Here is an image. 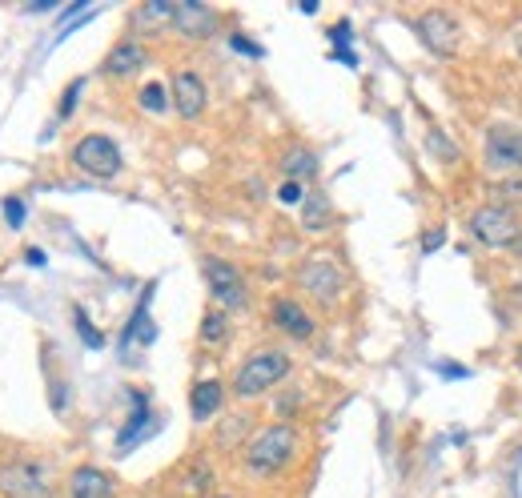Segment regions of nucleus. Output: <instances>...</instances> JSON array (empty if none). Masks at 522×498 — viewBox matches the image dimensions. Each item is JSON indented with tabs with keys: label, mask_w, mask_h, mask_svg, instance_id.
<instances>
[{
	"label": "nucleus",
	"mask_w": 522,
	"mask_h": 498,
	"mask_svg": "<svg viewBox=\"0 0 522 498\" xmlns=\"http://www.w3.org/2000/svg\"><path fill=\"white\" fill-rule=\"evenodd\" d=\"M514 362H518V370H522V342H518V350H514Z\"/></svg>",
	"instance_id": "obj_33"
},
{
	"label": "nucleus",
	"mask_w": 522,
	"mask_h": 498,
	"mask_svg": "<svg viewBox=\"0 0 522 498\" xmlns=\"http://www.w3.org/2000/svg\"><path fill=\"white\" fill-rule=\"evenodd\" d=\"M169 105L177 109L181 121H197L209 109V89L193 69H177L169 81Z\"/></svg>",
	"instance_id": "obj_11"
},
{
	"label": "nucleus",
	"mask_w": 522,
	"mask_h": 498,
	"mask_svg": "<svg viewBox=\"0 0 522 498\" xmlns=\"http://www.w3.org/2000/svg\"><path fill=\"white\" fill-rule=\"evenodd\" d=\"M330 41H334V45H350V41H354V33H350V21H338V25L330 29Z\"/></svg>",
	"instance_id": "obj_29"
},
{
	"label": "nucleus",
	"mask_w": 522,
	"mask_h": 498,
	"mask_svg": "<svg viewBox=\"0 0 522 498\" xmlns=\"http://www.w3.org/2000/svg\"><path fill=\"white\" fill-rule=\"evenodd\" d=\"M145 65H149V49H145L137 37H125V41H117V45L109 49L101 73L113 77V81H125V77H137Z\"/></svg>",
	"instance_id": "obj_13"
},
{
	"label": "nucleus",
	"mask_w": 522,
	"mask_h": 498,
	"mask_svg": "<svg viewBox=\"0 0 522 498\" xmlns=\"http://www.w3.org/2000/svg\"><path fill=\"white\" fill-rule=\"evenodd\" d=\"M290 370H294V358L282 350V346H261V350H253L241 366H237V374H233V394L237 398H261V394H270L274 386H282L286 378H290Z\"/></svg>",
	"instance_id": "obj_2"
},
{
	"label": "nucleus",
	"mask_w": 522,
	"mask_h": 498,
	"mask_svg": "<svg viewBox=\"0 0 522 498\" xmlns=\"http://www.w3.org/2000/svg\"><path fill=\"white\" fill-rule=\"evenodd\" d=\"M73 165H77L81 173L97 177V181H113V177L125 169L117 141L105 137V133H89V137H81V141L73 145Z\"/></svg>",
	"instance_id": "obj_7"
},
{
	"label": "nucleus",
	"mask_w": 522,
	"mask_h": 498,
	"mask_svg": "<svg viewBox=\"0 0 522 498\" xmlns=\"http://www.w3.org/2000/svg\"><path fill=\"white\" fill-rule=\"evenodd\" d=\"M69 498H113L117 494V478L101 466H77L65 482Z\"/></svg>",
	"instance_id": "obj_14"
},
{
	"label": "nucleus",
	"mask_w": 522,
	"mask_h": 498,
	"mask_svg": "<svg viewBox=\"0 0 522 498\" xmlns=\"http://www.w3.org/2000/svg\"><path fill=\"white\" fill-rule=\"evenodd\" d=\"M442 245H446V229L442 225L422 233V254H434V249H442Z\"/></svg>",
	"instance_id": "obj_27"
},
{
	"label": "nucleus",
	"mask_w": 522,
	"mask_h": 498,
	"mask_svg": "<svg viewBox=\"0 0 522 498\" xmlns=\"http://www.w3.org/2000/svg\"><path fill=\"white\" fill-rule=\"evenodd\" d=\"M73 326H77V334L85 338V346H93V350H101V346H105L101 330H93V322L85 318V310H73Z\"/></svg>",
	"instance_id": "obj_22"
},
{
	"label": "nucleus",
	"mask_w": 522,
	"mask_h": 498,
	"mask_svg": "<svg viewBox=\"0 0 522 498\" xmlns=\"http://www.w3.org/2000/svg\"><path fill=\"white\" fill-rule=\"evenodd\" d=\"M278 201H282V205H302V201H306V185H302V181H282Z\"/></svg>",
	"instance_id": "obj_25"
},
{
	"label": "nucleus",
	"mask_w": 522,
	"mask_h": 498,
	"mask_svg": "<svg viewBox=\"0 0 522 498\" xmlns=\"http://www.w3.org/2000/svg\"><path fill=\"white\" fill-rule=\"evenodd\" d=\"M282 173H286V181H314L318 177V153L314 149H302V145H294V149H286L282 153Z\"/></svg>",
	"instance_id": "obj_18"
},
{
	"label": "nucleus",
	"mask_w": 522,
	"mask_h": 498,
	"mask_svg": "<svg viewBox=\"0 0 522 498\" xmlns=\"http://www.w3.org/2000/svg\"><path fill=\"white\" fill-rule=\"evenodd\" d=\"M334 225V205H330V197L326 193H306V201H302V229L306 233H326Z\"/></svg>",
	"instance_id": "obj_17"
},
{
	"label": "nucleus",
	"mask_w": 522,
	"mask_h": 498,
	"mask_svg": "<svg viewBox=\"0 0 522 498\" xmlns=\"http://www.w3.org/2000/svg\"><path fill=\"white\" fill-rule=\"evenodd\" d=\"M482 161L490 173L502 177H518L522 173V129L518 125H490L486 141H482Z\"/></svg>",
	"instance_id": "obj_8"
},
{
	"label": "nucleus",
	"mask_w": 522,
	"mask_h": 498,
	"mask_svg": "<svg viewBox=\"0 0 522 498\" xmlns=\"http://www.w3.org/2000/svg\"><path fill=\"white\" fill-rule=\"evenodd\" d=\"M53 406L65 410V382H53Z\"/></svg>",
	"instance_id": "obj_30"
},
{
	"label": "nucleus",
	"mask_w": 522,
	"mask_h": 498,
	"mask_svg": "<svg viewBox=\"0 0 522 498\" xmlns=\"http://www.w3.org/2000/svg\"><path fill=\"white\" fill-rule=\"evenodd\" d=\"M197 338H201V346H205V350H221V346L229 342V318H225V310H217V306H213V310H205Z\"/></svg>",
	"instance_id": "obj_19"
},
{
	"label": "nucleus",
	"mask_w": 522,
	"mask_h": 498,
	"mask_svg": "<svg viewBox=\"0 0 522 498\" xmlns=\"http://www.w3.org/2000/svg\"><path fill=\"white\" fill-rule=\"evenodd\" d=\"M302 450V434L294 422H274V426H261L245 446H241V462L249 474L257 478H270L282 474Z\"/></svg>",
	"instance_id": "obj_1"
},
{
	"label": "nucleus",
	"mask_w": 522,
	"mask_h": 498,
	"mask_svg": "<svg viewBox=\"0 0 522 498\" xmlns=\"http://www.w3.org/2000/svg\"><path fill=\"white\" fill-rule=\"evenodd\" d=\"M0 494L5 498H57V486L49 478V466L13 458V462H0Z\"/></svg>",
	"instance_id": "obj_5"
},
{
	"label": "nucleus",
	"mask_w": 522,
	"mask_h": 498,
	"mask_svg": "<svg viewBox=\"0 0 522 498\" xmlns=\"http://www.w3.org/2000/svg\"><path fill=\"white\" fill-rule=\"evenodd\" d=\"M229 49H233V53H241V57H261V45L245 41L241 33H233V37H229Z\"/></svg>",
	"instance_id": "obj_28"
},
{
	"label": "nucleus",
	"mask_w": 522,
	"mask_h": 498,
	"mask_svg": "<svg viewBox=\"0 0 522 498\" xmlns=\"http://www.w3.org/2000/svg\"><path fill=\"white\" fill-rule=\"evenodd\" d=\"M137 105H141L145 113H165V109H169V93H165V85L149 81V85L137 93Z\"/></svg>",
	"instance_id": "obj_21"
},
{
	"label": "nucleus",
	"mask_w": 522,
	"mask_h": 498,
	"mask_svg": "<svg viewBox=\"0 0 522 498\" xmlns=\"http://www.w3.org/2000/svg\"><path fill=\"white\" fill-rule=\"evenodd\" d=\"M201 274H205V286H209V298H213L217 310H225V314H229V310H245L249 286H245V274H241L233 262H225V258H205Z\"/></svg>",
	"instance_id": "obj_6"
},
{
	"label": "nucleus",
	"mask_w": 522,
	"mask_h": 498,
	"mask_svg": "<svg viewBox=\"0 0 522 498\" xmlns=\"http://www.w3.org/2000/svg\"><path fill=\"white\" fill-rule=\"evenodd\" d=\"M490 193H494V205H502L510 213H522V173L518 177H498L490 185Z\"/></svg>",
	"instance_id": "obj_20"
},
{
	"label": "nucleus",
	"mask_w": 522,
	"mask_h": 498,
	"mask_svg": "<svg viewBox=\"0 0 522 498\" xmlns=\"http://www.w3.org/2000/svg\"><path fill=\"white\" fill-rule=\"evenodd\" d=\"M294 282H298V290H302L314 306H322V310H334V306L346 298V286H350V278H346V270L334 262V254H314V258H306V262L298 266Z\"/></svg>",
	"instance_id": "obj_3"
},
{
	"label": "nucleus",
	"mask_w": 522,
	"mask_h": 498,
	"mask_svg": "<svg viewBox=\"0 0 522 498\" xmlns=\"http://www.w3.org/2000/svg\"><path fill=\"white\" fill-rule=\"evenodd\" d=\"M414 37L422 41L426 53L434 57H454L458 45H462V25L454 21V13L446 9H426L414 17Z\"/></svg>",
	"instance_id": "obj_9"
},
{
	"label": "nucleus",
	"mask_w": 522,
	"mask_h": 498,
	"mask_svg": "<svg viewBox=\"0 0 522 498\" xmlns=\"http://www.w3.org/2000/svg\"><path fill=\"white\" fill-rule=\"evenodd\" d=\"M438 370H442L446 378H466V370H462V366H438Z\"/></svg>",
	"instance_id": "obj_32"
},
{
	"label": "nucleus",
	"mask_w": 522,
	"mask_h": 498,
	"mask_svg": "<svg viewBox=\"0 0 522 498\" xmlns=\"http://www.w3.org/2000/svg\"><path fill=\"white\" fill-rule=\"evenodd\" d=\"M466 229H470V237L478 241V245H486V249H514L518 241H522V221H518V213H510V209H502V205H478L474 213H470V221H466Z\"/></svg>",
	"instance_id": "obj_4"
},
{
	"label": "nucleus",
	"mask_w": 522,
	"mask_h": 498,
	"mask_svg": "<svg viewBox=\"0 0 522 498\" xmlns=\"http://www.w3.org/2000/svg\"><path fill=\"white\" fill-rule=\"evenodd\" d=\"M25 258H29V266H45V262H49V258H45V249H29Z\"/></svg>",
	"instance_id": "obj_31"
},
{
	"label": "nucleus",
	"mask_w": 522,
	"mask_h": 498,
	"mask_svg": "<svg viewBox=\"0 0 522 498\" xmlns=\"http://www.w3.org/2000/svg\"><path fill=\"white\" fill-rule=\"evenodd\" d=\"M129 25L133 33L149 37V33H165L173 25V0H145V5H137L129 13Z\"/></svg>",
	"instance_id": "obj_16"
},
{
	"label": "nucleus",
	"mask_w": 522,
	"mask_h": 498,
	"mask_svg": "<svg viewBox=\"0 0 522 498\" xmlns=\"http://www.w3.org/2000/svg\"><path fill=\"white\" fill-rule=\"evenodd\" d=\"M5 221H9L13 229L25 225V201H21V197H5Z\"/></svg>",
	"instance_id": "obj_26"
},
{
	"label": "nucleus",
	"mask_w": 522,
	"mask_h": 498,
	"mask_svg": "<svg viewBox=\"0 0 522 498\" xmlns=\"http://www.w3.org/2000/svg\"><path fill=\"white\" fill-rule=\"evenodd\" d=\"M221 406H225V382H221V378H201V382L193 386V394H189V414H193V422L217 418Z\"/></svg>",
	"instance_id": "obj_15"
},
{
	"label": "nucleus",
	"mask_w": 522,
	"mask_h": 498,
	"mask_svg": "<svg viewBox=\"0 0 522 498\" xmlns=\"http://www.w3.org/2000/svg\"><path fill=\"white\" fill-rule=\"evenodd\" d=\"M181 41H209L221 29V13L201 5V0H177L173 5V25H169Z\"/></svg>",
	"instance_id": "obj_10"
},
{
	"label": "nucleus",
	"mask_w": 522,
	"mask_h": 498,
	"mask_svg": "<svg viewBox=\"0 0 522 498\" xmlns=\"http://www.w3.org/2000/svg\"><path fill=\"white\" fill-rule=\"evenodd\" d=\"M270 326L282 330V334L294 338V342H310L314 330H318L314 314H310L298 298H274V302H270Z\"/></svg>",
	"instance_id": "obj_12"
},
{
	"label": "nucleus",
	"mask_w": 522,
	"mask_h": 498,
	"mask_svg": "<svg viewBox=\"0 0 522 498\" xmlns=\"http://www.w3.org/2000/svg\"><path fill=\"white\" fill-rule=\"evenodd\" d=\"M209 482H213V470H209V466H193V470H189V478H185V490L205 494V490H209Z\"/></svg>",
	"instance_id": "obj_23"
},
{
	"label": "nucleus",
	"mask_w": 522,
	"mask_h": 498,
	"mask_svg": "<svg viewBox=\"0 0 522 498\" xmlns=\"http://www.w3.org/2000/svg\"><path fill=\"white\" fill-rule=\"evenodd\" d=\"M81 89H85V81H73V85L65 89L61 109H57V117H61V121H65V117H73V109H77V101H81Z\"/></svg>",
	"instance_id": "obj_24"
}]
</instances>
